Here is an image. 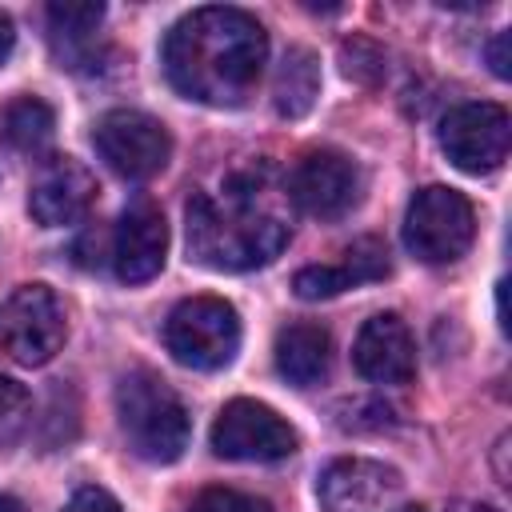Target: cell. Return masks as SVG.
<instances>
[{
  "instance_id": "obj_2",
  "label": "cell",
  "mask_w": 512,
  "mask_h": 512,
  "mask_svg": "<svg viewBox=\"0 0 512 512\" xmlns=\"http://www.w3.org/2000/svg\"><path fill=\"white\" fill-rule=\"evenodd\" d=\"M292 224L268 204V180L256 172L232 176L220 196L188 200V256L212 272H248L284 252Z\"/></svg>"
},
{
  "instance_id": "obj_4",
  "label": "cell",
  "mask_w": 512,
  "mask_h": 512,
  "mask_svg": "<svg viewBox=\"0 0 512 512\" xmlns=\"http://www.w3.org/2000/svg\"><path fill=\"white\" fill-rule=\"evenodd\" d=\"M164 348L196 372L228 368L240 352V316L220 296H188L164 320Z\"/></svg>"
},
{
  "instance_id": "obj_9",
  "label": "cell",
  "mask_w": 512,
  "mask_h": 512,
  "mask_svg": "<svg viewBox=\"0 0 512 512\" xmlns=\"http://www.w3.org/2000/svg\"><path fill=\"white\" fill-rule=\"evenodd\" d=\"M440 148L468 176L496 172L512 148L508 112L492 100H464V104L448 108L440 120Z\"/></svg>"
},
{
  "instance_id": "obj_12",
  "label": "cell",
  "mask_w": 512,
  "mask_h": 512,
  "mask_svg": "<svg viewBox=\"0 0 512 512\" xmlns=\"http://www.w3.org/2000/svg\"><path fill=\"white\" fill-rule=\"evenodd\" d=\"M168 256V224L156 200L136 196L124 204L112 232V268L124 284H144L164 268Z\"/></svg>"
},
{
  "instance_id": "obj_26",
  "label": "cell",
  "mask_w": 512,
  "mask_h": 512,
  "mask_svg": "<svg viewBox=\"0 0 512 512\" xmlns=\"http://www.w3.org/2000/svg\"><path fill=\"white\" fill-rule=\"evenodd\" d=\"M452 512H500V508H492V504H476V500H460V504H452Z\"/></svg>"
},
{
  "instance_id": "obj_19",
  "label": "cell",
  "mask_w": 512,
  "mask_h": 512,
  "mask_svg": "<svg viewBox=\"0 0 512 512\" xmlns=\"http://www.w3.org/2000/svg\"><path fill=\"white\" fill-rule=\"evenodd\" d=\"M56 132V112L40 96H16L0 112V136L24 156H40Z\"/></svg>"
},
{
  "instance_id": "obj_1",
  "label": "cell",
  "mask_w": 512,
  "mask_h": 512,
  "mask_svg": "<svg viewBox=\"0 0 512 512\" xmlns=\"http://www.w3.org/2000/svg\"><path fill=\"white\" fill-rule=\"evenodd\" d=\"M160 60L180 96L208 108H240L264 76L268 32L244 8H192L168 28Z\"/></svg>"
},
{
  "instance_id": "obj_10",
  "label": "cell",
  "mask_w": 512,
  "mask_h": 512,
  "mask_svg": "<svg viewBox=\"0 0 512 512\" xmlns=\"http://www.w3.org/2000/svg\"><path fill=\"white\" fill-rule=\"evenodd\" d=\"M288 196L316 220H340L360 200V168L336 148H312L292 164Z\"/></svg>"
},
{
  "instance_id": "obj_27",
  "label": "cell",
  "mask_w": 512,
  "mask_h": 512,
  "mask_svg": "<svg viewBox=\"0 0 512 512\" xmlns=\"http://www.w3.org/2000/svg\"><path fill=\"white\" fill-rule=\"evenodd\" d=\"M0 512H24V504L12 492H0Z\"/></svg>"
},
{
  "instance_id": "obj_22",
  "label": "cell",
  "mask_w": 512,
  "mask_h": 512,
  "mask_svg": "<svg viewBox=\"0 0 512 512\" xmlns=\"http://www.w3.org/2000/svg\"><path fill=\"white\" fill-rule=\"evenodd\" d=\"M64 512H120V504H116L112 492L88 484V488H76V492H72V500L64 504Z\"/></svg>"
},
{
  "instance_id": "obj_5",
  "label": "cell",
  "mask_w": 512,
  "mask_h": 512,
  "mask_svg": "<svg viewBox=\"0 0 512 512\" xmlns=\"http://www.w3.org/2000/svg\"><path fill=\"white\" fill-rule=\"evenodd\" d=\"M476 240L472 200L448 184H428L408 200L404 248L424 264H452Z\"/></svg>"
},
{
  "instance_id": "obj_21",
  "label": "cell",
  "mask_w": 512,
  "mask_h": 512,
  "mask_svg": "<svg viewBox=\"0 0 512 512\" xmlns=\"http://www.w3.org/2000/svg\"><path fill=\"white\" fill-rule=\"evenodd\" d=\"M188 512H272V504L236 488H204Z\"/></svg>"
},
{
  "instance_id": "obj_20",
  "label": "cell",
  "mask_w": 512,
  "mask_h": 512,
  "mask_svg": "<svg viewBox=\"0 0 512 512\" xmlns=\"http://www.w3.org/2000/svg\"><path fill=\"white\" fill-rule=\"evenodd\" d=\"M340 64H344V76L356 80V84H364V88H376L384 80V72H388L384 52L372 40H360V36L340 44Z\"/></svg>"
},
{
  "instance_id": "obj_23",
  "label": "cell",
  "mask_w": 512,
  "mask_h": 512,
  "mask_svg": "<svg viewBox=\"0 0 512 512\" xmlns=\"http://www.w3.org/2000/svg\"><path fill=\"white\" fill-rule=\"evenodd\" d=\"M24 408H28V392H24L16 380L0 376V420H12V416H20Z\"/></svg>"
},
{
  "instance_id": "obj_6",
  "label": "cell",
  "mask_w": 512,
  "mask_h": 512,
  "mask_svg": "<svg viewBox=\"0 0 512 512\" xmlns=\"http://www.w3.org/2000/svg\"><path fill=\"white\" fill-rule=\"evenodd\" d=\"M68 336L64 304L48 284H20L0 300V352L24 368L48 364Z\"/></svg>"
},
{
  "instance_id": "obj_15",
  "label": "cell",
  "mask_w": 512,
  "mask_h": 512,
  "mask_svg": "<svg viewBox=\"0 0 512 512\" xmlns=\"http://www.w3.org/2000/svg\"><path fill=\"white\" fill-rule=\"evenodd\" d=\"M388 248L376 240V236H360L344 260L336 264H308L292 276V288L300 300H328V296H340L348 288H360V284H372V280H384L388 276Z\"/></svg>"
},
{
  "instance_id": "obj_16",
  "label": "cell",
  "mask_w": 512,
  "mask_h": 512,
  "mask_svg": "<svg viewBox=\"0 0 512 512\" xmlns=\"http://www.w3.org/2000/svg\"><path fill=\"white\" fill-rule=\"evenodd\" d=\"M276 372L296 384V388H312L328 376L332 368V340L320 324H308V320H296L288 328L276 332Z\"/></svg>"
},
{
  "instance_id": "obj_24",
  "label": "cell",
  "mask_w": 512,
  "mask_h": 512,
  "mask_svg": "<svg viewBox=\"0 0 512 512\" xmlns=\"http://www.w3.org/2000/svg\"><path fill=\"white\" fill-rule=\"evenodd\" d=\"M508 48H512V36H508V32H496L492 44H488V64H492V72H496L500 80L512 76V56H508Z\"/></svg>"
},
{
  "instance_id": "obj_7",
  "label": "cell",
  "mask_w": 512,
  "mask_h": 512,
  "mask_svg": "<svg viewBox=\"0 0 512 512\" xmlns=\"http://www.w3.org/2000/svg\"><path fill=\"white\" fill-rule=\"evenodd\" d=\"M92 144L100 160L124 180H152L172 156L168 128L140 108H112L96 120Z\"/></svg>"
},
{
  "instance_id": "obj_18",
  "label": "cell",
  "mask_w": 512,
  "mask_h": 512,
  "mask_svg": "<svg viewBox=\"0 0 512 512\" xmlns=\"http://www.w3.org/2000/svg\"><path fill=\"white\" fill-rule=\"evenodd\" d=\"M320 96V60L316 52L308 48H288L280 56V68H276V80H272V104L280 116L288 120H300L312 112Z\"/></svg>"
},
{
  "instance_id": "obj_14",
  "label": "cell",
  "mask_w": 512,
  "mask_h": 512,
  "mask_svg": "<svg viewBox=\"0 0 512 512\" xmlns=\"http://www.w3.org/2000/svg\"><path fill=\"white\" fill-rule=\"evenodd\" d=\"M352 364L372 384H408L416 372V340L396 312H376L364 320L352 344Z\"/></svg>"
},
{
  "instance_id": "obj_28",
  "label": "cell",
  "mask_w": 512,
  "mask_h": 512,
  "mask_svg": "<svg viewBox=\"0 0 512 512\" xmlns=\"http://www.w3.org/2000/svg\"><path fill=\"white\" fill-rule=\"evenodd\" d=\"M400 512H424V508H400Z\"/></svg>"
},
{
  "instance_id": "obj_11",
  "label": "cell",
  "mask_w": 512,
  "mask_h": 512,
  "mask_svg": "<svg viewBox=\"0 0 512 512\" xmlns=\"http://www.w3.org/2000/svg\"><path fill=\"white\" fill-rule=\"evenodd\" d=\"M96 204V176L76 156H44L28 188V212L44 228H68Z\"/></svg>"
},
{
  "instance_id": "obj_25",
  "label": "cell",
  "mask_w": 512,
  "mask_h": 512,
  "mask_svg": "<svg viewBox=\"0 0 512 512\" xmlns=\"http://www.w3.org/2000/svg\"><path fill=\"white\" fill-rule=\"evenodd\" d=\"M12 48H16V28H12V20L0 12V64L12 56Z\"/></svg>"
},
{
  "instance_id": "obj_8",
  "label": "cell",
  "mask_w": 512,
  "mask_h": 512,
  "mask_svg": "<svg viewBox=\"0 0 512 512\" xmlns=\"http://www.w3.org/2000/svg\"><path fill=\"white\" fill-rule=\"evenodd\" d=\"M208 440L216 456L248 464H272L296 452V428L276 408L248 396H236L216 412Z\"/></svg>"
},
{
  "instance_id": "obj_3",
  "label": "cell",
  "mask_w": 512,
  "mask_h": 512,
  "mask_svg": "<svg viewBox=\"0 0 512 512\" xmlns=\"http://www.w3.org/2000/svg\"><path fill=\"white\" fill-rule=\"evenodd\" d=\"M116 416H120V432L128 440V448L148 460V464H172L184 456L192 424L184 412V400L176 396V388L152 372V368H136L128 376H120L116 384Z\"/></svg>"
},
{
  "instance_id": "obj_13",
  "label": "cell",
  "mask_w": 512,
  "mask_h": 512,
  "mask_svg": "<svg viewBox=\"0 0 512 512\" xmlns=\"http://www.w3.org/2000/svg\"><path fill=\"white\" fill-rule=\"evenodd\" d=\"M400 472L384 460L340 456L316 480V500L324 512H376L400 492Z\"/></svg>"
},
{
  "instance_id": "obj_17",
  "label": "cell",
  "mask_w": 512,
  "mask_h": 512,
  "mask_svg": "<svg viewBox=\"0 0 512 512\" xmlns=\"http://www.w3.org/2000/svg\"><path fill=\"white\" fill-rule=\"evenodd\" d=\"M104 20V4L92 0H56L48 4V40L60 56V68H80L92 60L96 48V28Z\"/></svg>"
}]
</instances>
